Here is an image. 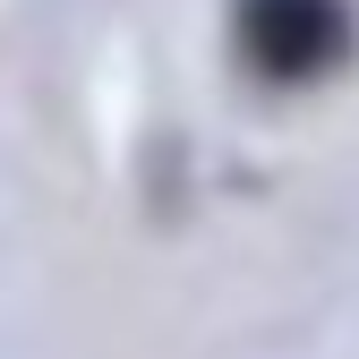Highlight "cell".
Here are the masks:
<instances>
[{
	"label": "cell",
	"mask_w": 359,
	"mask_h": 359,
	"mask_svg": "<svg viewBox=\"0 0 359 359\" xmlns=\"http://www.w3.org/2000/svg\"><path fill=\"white\" fill-rule=\"evenodd\" d=\"M240 43L265 77H317L334 69V52L351 43L342 0H240Z\"/></svg>",
	"instance_id": "obj_1"
}]
</instances>
